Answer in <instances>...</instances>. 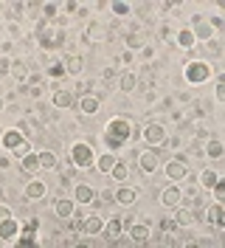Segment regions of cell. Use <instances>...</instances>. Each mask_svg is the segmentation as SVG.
<instances>
[{
    "label": "cell",
    "instance_id": "32",
    "mask_svg": "<svg viewBox=\"0 0 225 248\" xmlns=\"http://www.w3.org/2000/svg\"><path fill=\"white\" fill-rule=\"evenodd\" d=\"M37 158H40V170H57L60 167V158H57L54 150H40Z\"/></svg>",
    "mask_w": 225,
    "mask_h": 248
},
{
    "label": "cell",
    "instance_id": "30",
    "mask_svg": "<svg viewBox=\"0 0 225 248\" xmlns=\"http://www.w3.org/2000/svg\"><path fill=\"white\" fill-rule=\"evenodd\" d=\"M62 62H65V68H68L71 77H79L85 71V57L82 54H68V60H62Z\"/></svg>",
    "mask_w": 225,
    "mask_h": 248
},
{
    "label": "cell",
    "instance_id": "41",
    "mask_svg": "<svg viewBox=\"0 0 225 248\" xmlns=\"http://www.w3.org/2000/svg\"><path fill=\"white\" fill-rule=\"evenodd\" d=\"M144 48V37L141 34H127V51H141Z\"/></svg>",
    "mask_w": 225,
    "mask_h": 248
},
{
    "label": "cell",
    "instance_id": "59",
    "mask_svg": "<svg viewBox=\"0 0 225 248\" xmlns=\"http://www.w3.org/2000/svg\"><path fill=\"white\" fill-rule=\"evenodd\" d=\"M183 248H203V243H195V240H189V243H183Z\"/></svg>",
    "mask_w": 225,
    "mask_h": 248
},
{
    "label": "cell",
    "instance_id": "17",
    "mask_svg": "<svg viewBox=\"0 0 225 248\" xmlns=\"http://www.w3.org/2000/svg\"><path fill=\"white\" fill-rule=\"evenodd\" d=\"M54 215L60 220H71L76 215V201L74 198H57L54 201Z\"/></svg>",
    "mask_w": 225,
    "mask_h": 248
},
{
    "label": "cell",
    "instance_id": "33",
    "mask_svg": "<svg viewBox=\"0 0 225 248\" xmlns=\"http://www.w3.org/2000/svg\"><path fill=\"white\" fill-rule=\"evenodd\" d=\"M155 79H158L155 77V68H152V65H144V68H141V77H138V85L150 93L152 88H155Z\"/></svg>",
    "mask_w": 225,
    "mask_h": 248
},
{
    "label": "cell",
    "instance_id": "35",
    "mask_svg": "<svg viewBox=\"0 0 225 248\" xmlns=\"http://www.w3.org/2000/svg\"><path fill=\"white\" fill-rule=\"evenodd\" d=\"M60 3H43L40 6V15H43V20H48V23H54L57 17H60Z\"/></svg>",
    "mask_w": 225,
    "mask_h": 248
},
{
    "label": "cell",
    "instance_id": "55",
    "mask_svg": "<svg viewBox=\"0 0 225 248\" xmlns=\"http://www.w3.org/2000/svg\"><path fill=\"white\" fill-rule=\"evenodd\" d=\"M141 57H144V60H152V57H155V48H152V46H144V48H141Z\"/></svg>",
    "mask_w": 225,
    "mask_h": 248
},
{
    "label": "cell",
    "instance_id": "4",
    "mask_svg": "<svg viewBox=\"0 0 225 248\" xmlns=\"http://www.w3.org/2000/svg\"><path fill=\"white\" fill-rule=\"evenodd\" d=\"M68 158L74 161L76 170H93L96 167V150H93V144L90 141H74L71 144V150H68Z\"/></svg>",
    "mask_w": 225,
    "mask_h": 248
},
{
    "label": "cell",
    "instance_id": "29",
    "mask_svg": "<svg viewBox=\"0 0 225 248\" xmlns=\"http://www.w3.org/2000/svg\"><path fill=\"white\" fill-rule=\"evenodd\" d=\"M172 217L178 220V226H195V223H197V215H195V209H192V206H178Z\"/></svg>",
    "mask_w": 225,
    "mask_h": 248
},
{
    "label": "cell",
    "instance_id": "12",
    "mask_svg": "<svg viewBox=\"0 0 225 248\" xmlns=\"http://www.w3.org/2000/svg\"><path fill=\"white\" fill-rule=\"evenodd\" d=\"M45 195H48V184L40 181V178H31L26 189H23V198L29 203H37V201H45Z\"/></svg>",
    "mask_w": 225,
    "mask_h": 248
},
{
    "label": "cell",
    "instance_id": "16",
    "mask_svg": "<svg viewBox=\"0 0 225 248\" xmlns=\"http://www.w3.org/2000/svg\"><path fill=\"white\" fill-rule=\"evenodd\" d=\"M23 232V223H17L15 217L12 220H6V223H0V243H15L17 237Z\"/></svg>",
    "mask_w": 225,
    "mask_h": 248
},
{
    "label": "cell",
    "instance_id": "31",
    "mask_svg": "<svg viewBox=\"0 0 225 248\" xmlns=\"http://www.w3.org/2000/svg\"><path fill=\"white\" fill-rule=\"evenodd\" d=\"M17 127H20V130H23V136H26V139H29V141L40 139V133H43V130H40V124L34 122V119H31V116H26V119H23V122L17 124Z\"/></svg>",
    "mask_w": 225,
    "mask_h": 248
},
{
    "label": "cell",
    "instance_id": "52",
    "mask_svg": "<svg viewBox=\"0 0 225 248\" xmlns=\"http://www.w3.org/2000/svg\"><path fill=\"white\" fill-rule=\"evenodd\" d=\"M12 62L15 60H9V57L0 54V74H12Z\"/></svg>",
    "mask_w": 225,
    "mask_h": 248
},
{
    "label": "cell",
    "instance_id": "34",
    "mask_svg": "<svg viewBox=\"0 0 225 248\" xmlns=\"http://www.w3.org/2000/svg\"><path fill=\"white\" fill-rule=\"evenodd\" d=\"M135 88H138V74L135 71L121 74V93H135Z\"/></svg>",
    "mask_w": 225,
    "mask_h": 248
},
{
    "label": "cell",
    "instance_id": "49",
    "mask_svg": "<svg viewBox=\"0 0 225 248\" xmlns=\"http://www.w3.org/2000/svg\"><path fill=\"white\" fill-rule=\"evenodd\" d=\"M116 65H119V62H113L110 68H105V74H102V79H105V82H110V79L119 77V68H116Z\"/></svg>",
    "mask_w": 225,
    "mask_h": 248
},
{
    "label": "cell",
    "instance_id": "14",
    "mask_svg": "<svg viewBox=\"0 0 225 248\" xmlns=\"http://www.w3.org/2000/svg\"><path fill=\"white\" fill-rule=\"evenodd\" d=\"M206 223L225 234V206L223 203H211L209 209H206Z\"/></svg>",
    "mask_w": 225,
    "mask_h": 248
},
{
    "label": "cell",
    "instance_id": "26",
    "mask_svg": "<svg viewBox=\"0 0 225 248\" xmlns=\"http://www.w3.org/2000/svg\"><path fill=\"white\" fill-rule=\"evenodd\" d=\"M12 77H15V79H17V85L23 88V85L29 82V77H31L29 62H26V60H15V62H12Z\"/></svg>",
    "mask_w": 225,
    "mask_h": 248
},
{
    "label": "cell",
    "instance_id": "45",
    "mask_svg": "<svg viewBox=\"0 0 225 248\" xmlns=\"http://www.w3.org/2000/svg\"><path fill=\"white\" fill-rule=\"evenodd\" d=\"M74 91L79 93V96H88V93H93V82H88V79H79L74 85Z\"/></svg>",
    "mask_w": 225,
    "mask_h": 248
},
{
    "label": "cell",
    "instance_id": "27",
    "mask_svg": "<svg viewBox=\"0 0 225 248\" xmlns=\"http://www.w3.org/2000/svg\"><path fill=\"white\" fill-rule=\"evenodd\" d=\"M135 201H138V192H135V189H130V186H124V184H121L119 189H116V203H119V206L130 209V206H133Z\"/></svg>",
    "mask_w": 225,
    "mask_h": 248
},
{
    "label": "cell",
    "instance_id": "62",
    "mask_svg": "<svg viewBox=\"0 0 225 248\" xmlns=\"http://www.w3.org/2000/svg\"><path fill=\"white\" fill-rule=\"evenodd\" d=\"M3 110H6V96L0 93V113H3Z\"/></svg>",
    "mask_w": 225,
    "mask_h": 248
},
{
    "label": "cell",
    "instance_id": "11",
    "mask_svg": "<svg viewBox=\"0 0 225 248\" xmlns=\"http://www.w3.org/2000/svg\"><path fill=\"white\" fill-rule=\"evenodd\" d=\"M189 29H192V34H195L197 43H209V40H214V29L209 26V20H206V17L195 15V17H192V23H189Z\"/></svg>",
    "mask_w": 225,
    "mask_h": 248
},
{
    "label": "cell",
    "instance_id": "6",
    "mask_svg": "<svg viewBox=\"0 0 225 248\" xmlns=\"http://www.w3.org/2000/svg\"><path fill=\"white\" fill-rule=\"evenodd\" d=\"M110 37H113V31L107 29L105 23H90L88 29H85V34H82V40L90 43V46H102V43H107Z\"/></svg>",
    "mask_w": 225,
    "mask_h": 248
},
{
    "label": "cell",
    "instance_id": "60",
    "mask_svg": "<svg viewBox=\"0 0 225 248\" xmlns=\"http://www.w3.org/2000/svg\"><path fill=\"white\" fill-rule=\"evenodd\" d=\"M3 17H9V6H6V3H0V20H3Z\"/></svg>",
    "mask_w": 225,
    "mask_h": 248
},
{
    "label": "cell",
    "instance_id": "57",
    "mask_svg": "<svg viewBox=\"0 0 225 248\" xmlns=\"http://www.w3.org/2000/svg\"><path fill=\"white\" fill-rule=\"evenodd\" d=\"M166 144H169V147H172V150H180V144H183V141H180L178 136H172V139L166 141Z\"/></svg>",
    "mask_w": 225,
    "mask_h": 248
},
{
    "label": "cell",
    "instance_id": "9",
    "mask_svg": "<svg viewBox=\"0 0 225 248\" xmlns=\"http://www.w3.org/2000/svg\"><path fill=\"white\" fill-rule=\"evenodd\" d=\"M138 158V170L144 172V175H155V172L161 170V158H158V150H144V153L135 155Z\"/></svg>",
    "mask_w": 225,
    "mask_h": 248
},
{
    "label": "cell",
    "instance_id": "13",
    "mask_svg": "<svg viewBox=\"0 0 225 248\" xmlns=\"http://www.w3.org/2000/svg\"><path fill=\"white\" fill-rule=\"evenodd\" d=\"M161 203H164L166 209H178V206H183V189H180V184H172V186H164L161 189Z\"/></svg>",
    "mask_w": 225,
    "mask_h": 248
},
{
    "label": "cell",
    "instance_id": "50",
    "mask_svg": "<svg viewBox=\"0 0 225 248\" xmlns=\"http://www.w3.org/2000/svg\"><path fill=\"white\" fill-rule=\"evenodd\" d=\"M99 201L102 203H116V189H105V192H99Z\"/></svg>",
    "mask_w": 225,
    "mask_h": 248
},
{
    "label": "cell",
    "instance_id": "53",
    "mask_svg": "<svg viewBox=\"0 0 225 248\" xmlns=\"http://www.w3.org/2000/svg\"><path fill=\"white\" fill-rule=\"evenodd\" d=\"M116 62H119V65H133V62H135V54H133V51H124V54H121Z\"/></svg>",
    "mask_w": 225,
    "mask_h": 248
},
{
    "label": "cell",
    "instance_id": "7",
    "mask_svg": "<svg viewBox=\"0 0 225 248\" xmlns=\"http://www.w3.org/2000/svg\"><path fill=\"white\" fill-rule=\"evenodd\" d=\"M164 172L169 181H189V164H186V158H169L164 164Z\"/></svg>",
    "mask_w": 225,
    "mask_h": 248
},
{
    "label": "cell",
    "instance_id": "2",
    "mask_svg": "<svg viewBox=\"0 0 225 248\" xmlns=\"http://www.w3.org/2000/svg\"><path fill=\"white\" fill-rule=\"evenodd\" d=\"M37 40H40V48H43V51H60V48L68 43V31H65V26L40 20V23H37Z\"/></svg>",
    "mask_w": 225,
    "mask_h": 248
},
{
    "label": "cell",
    "instance_id": "20",
    "mask_svg": "<svg viewBox=\"0 0 225 248\" xmlns=\"http://www.w3.org/2000/svg\"><path fill=\"white\" fill-rule=\"evenodd\" d=\"M82 234H85V237H96V234H105V220H102L99 215L85 217V223H82Z\"/></svg>",
    "mask_w": 225,
    "mask_h": 248
},
{
    "label": "cell",
    "instance_id": "24",
    "mask_svg": "<svg viewBox=\"0 0 225 248\" xmlns=\"http://www.w3.org/2000/svg\"><path fill=\"white\" fill-rule=\"evenodd\" d=\"M105 234H107L110 243H119L121 234H124V220H121V217H110L105 223Z\"/></svg>",
    "mask_w": 225,
    "mask_h": 248
},
{
    "label": "cell",
    "instance_id": "56",
    "mask_svg": "<svg viewBox=\"0 0 225 248\" xmlns=\"http://www.w3.org/2000/svg\"><path fill=\"white\" fill-rule=\"evenodd\" d=\"M178 99H180V102H195V96H192L189 91H180V93H178Z\"/></svg>",
    "mask_w": 225,
    "mask_h": 248
},
{
    "label": "cell",
    "instance_id": "10",
    "mask_svg": "<svg viewBox=\"0 0 225 248\" xmlns=\"http://www.w3.org/2000/svg\"><path fill=\"white\" fill-rule=\"evenodd\" d=\"M37 220H29L26 226H23V232H20V237L15 240V248H40V243H37Z\"/></svg>",
    "mask_w": 225,
    "mask_h": 248
},
{
    "label": "cell",
    "instance_id": "1",
    "mask_svg": "<svg viewBox=\"0 0 225 248\" xmlns=\"http://www.w3.org/2000/svg\"><path fill=\"white\" fill-rule=\"evenodd\" d=\"M133 141V122L130 119H124V116H116V119H110L105 127V144L110 153H119L124 144H130Z\"/></svg>",
    "mask_w": 225,
    "mask_h": 248
},
{
    "label": "cell",
    "instance_id": "15",
    "mask_svg": "<svg viewBox=\"0 0 225 248\" xmlns=\"http://www.w3.org/2000/svg\"><path fill=\"white\" fill-rule=\"evenodd\" d=\"M74 201L82 203V206H90V203L99 201V192H96L90 184H76L74 186Z\"/></svg>",
    "mask_w": 225,
    "mask_h": 248
},
{
    "label": "cell",
    "instance_id": "25",
    "mask_svg": "<svg viewBox=\"0 0 225 248\" xmlns=\"http://www.w3.org/2000/svg\"><path fill=\"white\" fill-rule=\"evenodd\" d=\"M203 155H206L209 161H223L225 144H223L220 139H209V141H206V150H203Z\"/></svg>",
    "mask_w": 225,
    "mask_h": 248
},
{
    "label": "cell",
    "instance_id": "28",
    "mask_svg": "<svg viewBox=\"0 0 225 248\" xmlns=\"http://www.w3.org/2000/svg\"><path fill=\"white\" fill-rule=\"evenodd\" d=\"M116 164H119V158H116L113 153H105V155L96 158V167H93V170L102 172V175H110V172L116 170Z\"/></svg>",
    "mask_w": 225,
    "mask_h": 248
},
{
    "label": "cell",
    "instance_id": "61",
    "mask_svg": "<svg viewBox=\"0 0 225 248\" xmlns=\"http://www.w3.org/2000/svg\"><path fill=\"white\" fill-rule=\"evenodd\" d=\"M71 248H93V246H90V243H74Z\"/></svg>",
    "mask_w": 225,
    "mask_h": 248
},
{
    "label": "cell",
    "instance_id": "3",
    "mask_svg": "<svg viewBox=\"0 0 225 248\" xmlns=\"http://www.w3.org/2000/svg\"><path fill=\"white\" fill-rule=\"evenodd\" d=\"M211 77H214V68H211L209 60H189L183 65V79H186V85H192V88L206 85Z\"/></svg>",
    "mask_w": 225,
    "mask_h": 248
},
{
    "label": "cell",
    "instance_id": "21",
    "mask_svg": "<svg viewBox=\"0 0 225 248\" xmlns=\"http://www.w3.org/2000/svg\"><path fill=\"white\" fill-rule=\"evenodd\" d=\"M217 181H220V172L211 170V167H206V170L197 175V186H200L203 192H211V189L217 186Z\"/></svg>",
    "mask_w": 225,
    "mask_h": 248
},
{
    "label": "cell",
    "instance_id": "18",
    "mask_svg": "<svg viewBox=\"0 0 225 248\" xmlns=\"http://www.w3.org/2000/svg\"><path fill=\"white\" fill-rule=\"evenodd\" d=\"M23 141H26L23 130H20V127H9V130H3V136H0V147H6V150H15V147H20Z\"/></svg>",
    "mask_w": 225,
    "mask_h": 248
},
{
    "label": "cell",
    "instance_id": "48",
    "mask_svg": "<svg viewBox=\"0 0 225 248\" xmlns=\"http://www.w3.org/2000/svg\"><path fill=\"white\" fill-rule=\"evenodd\" d=\"M6 31H9L15 40H17V37H23V29L17 26V20H6Z\"/></svg>",
    "mask_w": 225,
    "mask_h": 248
},
{
    "label": "cell",
    "instance_id": "46",
    "mask_svg": "<svg viewBox=\"0 0 225 248\" xmlns=\"http://www.w3.org/2000/svg\"><path fill=\"white\" fill-rule=\"evenodd\" d=\"M82 223H85V217H82V215H74L71 220H68V232L82 234Z\"/></svg>",
    "mask_w": 225,
    "mask_h": 248
},
{
    "label": "cell",
    "instance_id": "40",
    "mask_svg": "<svg viewBox=\"0 0 225 248\" xmlns=\"http://www.w3.org/2000/svg\"><path fill=\"white\" fill-rule=\"evenodd\" d=\"M65 74H68L65 62H51V65H48V77H51V79H62Z\"/></svg>",
    "mask_w": 225,
    "mask_h": 248
},
{
    "label": "cell",
    "instance_id": "22",
    "mask_svg": "<svg viewBox=\"0 0 225 248\" xmlns=\"http://www.w3.org/2000/svg\"><path fill=\"white\" fill-rule=\"evenodd\" d=\"M99 108H102V99H99L96 93H88V96L79 99V110H82V116H96Z\"/></svg>",
    "mask_w": 225,
    "mask_h": 248
},
{
    "label": "cell",
    "instance_id": "38",
    "mask_svg": "<svg viewBox=\"0 0 225 248\" xmlns=\"http://www.w3.org/2000/svg\"><path fill=\"white\" fill-rule=\"evenodd\" d=\"M110 178H113V181H119V184H124V181L130 178V167H127L124 161H119V164H116V170L110 172Z\"/></svg>",
    "mask_w": 225,
    "mask_h": 248
},
{
    "label": "cell",
    "instance_id": "51",
    "mask_svg": "<svg viewBox=\"0 0 225 248\" xmlns=\"http://www.w3.org/2000/svg\"><path fill=\"white\" fill-rule=\"evenodd\" d=\"M209 26H211L214 31H223V29H225V20H223L220 15H214V17H209Z\"/></svg>",
    "mask_w": 225,
    "mask_h": 248
},
{
    "label": "cell",
    "instance_id": "36",
    "mask_svg": "<svg viewBox=\"0 0 225 248\" xmlns=\"http://www.w3.org/2000/svg\"><path fill=\"white\" fill-rule=\"evenodd\" d=\"M20 170L29 172V175H37V172H40V158H37V153H31L29 158H23V161H20Z\"/></svg>",
    "mask_w": 225,
    "mask_h": 248
},
{
    "label": "cell",
    "instance_id": "5",
    "mask_svg": "<svg viewBox=\"0 0 225 248\" xmlns=\"http://www.w3.org/2000/svg\"><path fill=\"white\" fill-rule=\"evenodd\" d=\"M141 139L150 144V150H161L166 141H169V133H166V127L161 122H150L144 127V136Z\"/></svg>",
    "mask_w": 225,
    "mask_h": 248
},
{
    "label": "cell",
    "instance_id": "42",
    "mask_svg": "<svg viewBox=\"0 0 225 248\" xmlns=\"http://www.w3.org/2000/svg\"><path fill=\"white\" fill-rule=\"evenodd\" d=\"M12 153H15V158H17V161H23V158H29V155L34 153V150H31V141L26 139V141H23V144H20V147H15Z\"/></svg>",
    "mask_w": 225,
    "mask_h": 248
},
{
    "label": "cell",
    "instance_id": "43",
    "mask_svg": "<svg viewBox=\"0 0 225 248\" xmlns=\"http://www.w3.org/2000/svg\"><path fill=\"white\" fill-rule=\"evenodd\" d=\"M211 195H214V203H223V206H225V178L217 181V186L211 189Z\"/></svg>",
    "mask_w": 225,
    "mask_h": 248
},
{
    "label": "cell",
    "instance_id": "37",
    "mask_svg": "<svg viewBox=\"0 0 225 248\" xmlns=\"http://www.w3.org/2000/svg\"><path fill=\"white\" fill-rule=\"evenodd\" d=\"M200 48H203V54H206V57H223V43H220L217 37L209 40V43H203Z\"/></svg>",
    "mask_w": 225,
    "mask_h": 248
},
{
    "label": "cell",
    "instance_id": "19",
    "mask_svg": "<svg viewBox=\"0 0 225 248\" xmlns=\"http://www.w3.org/2000/svg\"><path fill=\"white\" fill-rule=\"evenodd\" d=\"M51 105L57 110H68L74 105V91H68V88H57V91L51 93Z\"/></svg>",
    "mask_w": 225,
    "mask_h": 248
},
{
    "label": "cell",
    "instance_id": "58",
    "mask_svg": "<svg viewBox=\"0 0 225 248\" xmlns=\"http://www.w3.org/2000/svg\"><path fill=\"white\" fill-rule=\"evenodd\" d=\"M9 167H12V161L6 155H0V170H9Z\"/></svg>",
    "mask_w": 225,
    "mask_h": 248
},
{
    "label": "cell",
    "instance_id": "8",
    "mask_svg": "<svg viewBox=\"0 0 225 248\" xmlns=\"http://www.w3.org/2000/svg\"><path fill=\"white\" fill-rule=\"evenodd\" d=\"M124 229H127V234H130V240H133L135 246H147L150 243V237H152V232H150V226H144V223H135V220H124Z\"/></svg>",
    "mask_w": 225,
    "mask_h": 248
},
{
    "label": "cell",
    "instance_id": "23",
    "mask_svg": "<svg viewBox=\"0 0 225 248\" xmlns=\"http://www.w3.org/2000/svg\"><path fill=\"white\" fill-rule=\"evenodd\" d=\"M175 46L183 48V51H192V48H197V40H195V34H192V29H189V26L175 31Z\"/></svg>",
    "mask_w": 225,
    "mask_h": 248
},
{
    "label": "cell",
    "instance_id": "54",
    "mask_svg": "<svg viewBox=\"0 0 225 248\" xmlns=\"http://www.w3.org/2000/svg\"><path fill=\"white\" fill-rule=\"evenodd\" d=\"M12 209H9V206H6V203H0V223H6V220H12Z\"/></svg>",
    "mask_w": 225,
    "mask_h": 248
},
{
    "label": "cell",
    "instance_id": "44",
    "mask_svg": "<svg viewBox=\"0 0 225 248\" xmlns=\"http://www.w3.org/2000/svg\"><path fill=\"white\" fill-rule=\"evenodd\" d=\"M214 99H217L220 105H225V74H220V77H217V88H214Z\"/></svg>",
    "mask_w": 225,
    "mask_h": 248
},
{
    "label": "cell",
    "instance_id": "47",
    "mask_svg": "<svg viewBox=\"0 0 225 248\" xmlns=\"http://www.w3.org/2000/svg\"><path fill=\"white\" fill-rule=\"evenodd\" d=\"M180 226H178V220L175 217H164L161 220V232H166V234H172V232H178Z\"/></svg>",
    "mask_w": 225,
    "mask_h": 248
},
{
    "label": "cell",
    "instance_id": "39",
    "mask_svg": "<svg viewBox=\"0 0 225 248\" xmlns=\"http://www.w3.org/2000/svg\"><path fill=\"white\" fill-rule=\"evenodd\" d=\"M110 12L119 15V17H127L133 12V6H130V3H121V0H113V3H110Z\"/></svg>",
    "mask_w": 225,
    "mask_h": 248
}]
</instances>
